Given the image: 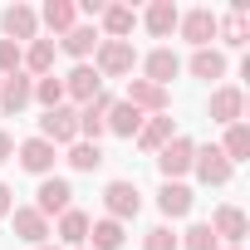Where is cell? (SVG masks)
Wrapping results in <instances>:
<instances>
[{
	"label": "cell",
	"instance_id": "cell-1",
	"mask_svg": "<svg viewBox=\"0 0 250 250\" xmlns=\"http://www.w3.org/2000/svg\"><path fill=\"white\" fill-rule=\"evenodd\" d=\"M133 64H138L133 40H103V44L93 49V69H98V79H123V74H133Z\"/></svg>",
	"mask_w": 250,
	"mask_h": 250
},
{
	"label": "cell",
	"instance_id": "cell-2",
	"mask_svg": "<svg viewBox=\"0 0 250 250\" xmlns=\"http://www.w3.org/2000/svg\"><path fill=\"white\" fill-rule=\"evenodd\" d=\"M40 138H44V143H54V147H74V143H79V113H74V108H64V103H59V108H49V113L40 118Z\"/></svg>",
	"mask_w": 250,
	"mask_h": 250
},
{
	"label": "cell",
	"instance_id": "cell-3",
	"mask_svg": "<svg viewBox=\"0 0 250 250\" xmlns=\"http://www.w3.org/2000/svg\"><path fill=\"white\" fill-rule=\"evenodd\" d=\"M103 206H108V221H118V226L128 221V216H138V211H143V191H138V182H123V177L108 182V187H103Z\"/></svg>",
	"mask_w": 250,
	"mask_h": 250
},
{
	"label": "cell",
	"instance_id": "cell-4",
	"mask_svg": "<svg viewBox=\"0 0 250 250\" xmlns=\"http://www.w3.org/2000/svg\"><path fill=\"white\" fill-rule=\"evenodd\" d=\"M191 157H196V143H191V138H172V143L157 152V172H162L167 182H177V177L191 172Z\"/></svg>",
	"mask_w": 250,
	"mask_h": 250
},
{
	"label": "cell",
	"instance_id": "cell-5",
	"mask_svg": "<svg viewBox=\"0 0 250 250\" xmlns=\"http://www.w3.org/2000/svg\"><path fill=\"white\" fill-rule=\"evenodd\" d=\"M69 201H74V187H69L64 177H44L40 191H35V211H40L44 221H49V216H64Z\"/></svg>",
	"mask_w": 250,
	"mask_h": 250
},
{
	"label": "cell",
	"instance_id": "cell-6",
	"mask_svg": "<svg viewBox=\"0 0 250 250\" xmlns=\"http://www.w3.org/2000/svg\"><path fill=\"white\" fill-rule=\"evenodd\" d=\"M108 108H113V98H108V93H93V98L79 108V143H98V138L108 133V123H103V118H108Z\"/></svg>",
	"mask_w": 250,
	"mask_h": 250
},
{
	"label": "cell",
	"instance_id": "cell-7",
	"mask_svg": "<svg viewBox=\"0 0 250 250\" xmlns=\"http://www.w3.org/2000/svg\"><path fill=\"white\" fill-rule=\"evenodd\" d=\"M30 103H35V79L25 69H15V74L0 79V108H5V113H25Z\"/></svg>",
	"mask_w": 250,
	"mask_h": 250
},
{
	"label": "cell",
	"instance_id": "cell-8",
	"mask_svg": "<svg viewBox=\"0 0 250 250\" xmlns=\"http://www.w3.org/2000/svg\"><path fill=\"white\" fill-rule=\"evenodd\" d=\"M123 103H133L143 118H152V113H167V88H157V83H147V79H128V93H123Z\"/></svg>",
	"mask_w": 250,
	"mask_h": 250
},
{
	"label": "cell",
	"instance_id": "cell-9",
	"mask_svg": "<svg viewBox=\"0 0 250 250\" xmlns=\"http://www.w3.org/2000/svg\"><path fill=\"white\" fill-rule=\"evenodd\" d=\"M15 152H20V167H25V172H35V177H49V172H54V162H59V147H54V143H44V138H25Z\"/></svg>",
	"mask_w": 250,
	"mask_h": 250
},
{
	"label": "cell",
	"instance_id": "cell-10",
	"mask_svg": "<svg viewBox=\"0 0 250 250\" xmlns=\"http://www.w3.org/2000/svg\"><path fill=\"white\" fill-rule=\"evenodd\" d=\"M191 172H196V177H201L206 187H226L235 167H230V162L221 157V147H196V157H191Z\"/></svg>",
	"mask_w": 250,
	"mask_h": 250
},
{
	"label": "cell",
	"instance_id": "cell-11",
	"mask_svg": "<svg viewBox=\"0 0 250 250\" xmlns=\"http://www.w3.org/2000/svg\"><path fill=\"white\" fill-rule=\"evenodd\" d=\"M245 230H250V221H245V211H240V206H216V216H211V235H216V240L240 245V240H245Z\"/></svg>",
	"mask_w": 250,
	"mask_h": 250
},
{
	"label": "cell",
	"instance_id": "cell-12",
	"mask_svg": "<svg viewBox=\"0 0 250 250\" xmlns=\"http://www.w3.org/2000/svg\"><path fill=\"white\" fill-rule=\"evenodd\" d=\"M216 20H221V15H211V10H187V15L177 20V30H182V40H187V44L206 49V44H211V35H216Z\"/></svg>",
	"mask_w": 250,
	"mask_h": 250
},
{
	"label": "cell",
	"instance_id": "cell-13",
	"mask_svg": "<svg viewBox=\"0 0 250 250\" xmlns=\"http://www.w3.org/2000/svg\"><path fill=\"white\" fill-rule=\"evenodd\" d=\"M93 93H103V79H98V69H93V64H74V69L64 74V98H79V103H88Z\"/></svg>",
	"mask_w": 250,
	"mask_h": 250
},
{
	"label": "cell",
	"instance_id": "cell-14",
	"mask_svg": "<svg viewBox=\"0 0 250 250\" xmlns=\"http://www.w3.org/2000/svg\"><path fill=\"white\" fill-rule=\"evenodd\" d=\"M172 138H177V128H172V118H167V113L143 118V128H138V147H143V152H162Z\"/></svg>",
	"mask_w": 250,
	"mask_h": 250
},
{
	"label": "cell",
	"instance_id": "cell-15",
	"mask_svg": "<svg viewBox=\"0 0 250 250\" xmlns=\"http://www.w3.org/2000/svg\"><path fill=\"white\" fill-rule=\"evenodd\" d=\"M0 30H5V40H35L40 35V15L30 10V5H10L5 15H0Z\"/></svg>",
	"mask_w": 250,
	"mask_h": 250
},
{
	"label": "cell",
	"instance_id": "cell-16",
	"mask_svg": "<svg viewBox=\"0 0 250 250\" xmlns=\"http://www.w3.org/2000/svg\"><path fill=\"white\" fill-rule=\"evenodd\" d=\"M240 113H245V93L235 88V83H226V88H216L211 93V123H240Z\"/></svg>",
	"mask_w": 250,
	"mask_h": 250
},
{
	"label": "cell",
	"instance_id": "cell-17",
	"mask_svg": "<svg viewBox=\"0 0 250 250\" xmlns=\"http://www.w3.org/2000/svg\"><path fill=\"white\" fill-rule=\"evenodd\" d=\"M143 69H147V74H143L147 83H157V88H167V83H172V79L182 74V59H177L172 49H152V54L143 59Z\"/></svg>",
	"mask_w": 250,
	"mask_h": 250
},
{
	"label": "cell",
	"instance_id": "cell-18",
	"mask_svg": "<svg viewBox=\"0 0 250 250\" xmlns=\"http://www.w3.org/2000/svg\"><path fill=\"white\" fill-rule=\"evenodd\" d=\"M10 221H15V235H20V240H30V245H44V240H49V221H44L35 206H15Z\"/></svg>",
	"mask_w": 250,
	"mask_h": 250
},
{
	"label": "cell",
	"instance_id": "cell-19",
	"mask_svg": "<svg viewBox=\"0 0 250 250\" xmlns=\"http://www.w3.org/2000/svg\"><path fill=\"white\" fill-rule=\"evenodd\" d=\"M98 44H103L98 25H74L69 35H59V49H64V54H74V59H88Z\"/></svg>",
	"mask_w": 250,
	"mask_h": 250
},
{
	"label": "cell",
	"instance_id": "cell-20",
	"mask_svg": "<svg viewBox=\"0 0 250 250\" xmlns=\"http://www.w3.org/2000/svg\"><path fill=\"white\" fill-rule=\"evenodd\" d=\"M20 69H25L30 79L54 74V40H30V49L20 54Z\"/></svg>",
	"mask_w": 250,
	"mask_h": 250
},
{
	"label": "cell",
	"instance_id": "cell-21",
	"mask_svg": "<svg viewBox=\"0 0 250 250\" xmlns=\"http://www.w3.org/2000/svg\"><path fill=\"white\" fill-rule=\"evenodd\" d=\"M108 133H118V138H138V128H143V113L133 108V103H123V98H113V108H108Z\"/></svg>",
	"mask_w": 250,
	"mask_h": 250
},
{
	"label": "cell",
	"instance_id": "cell-22",
	"mask_svg": "<svg viewBox=\"0 0 250 250\" xmlns=\"http://www.w3.org/2000/svg\"><path fill=\"white\" fill-rule=\"evenodd\" d=\"M177 20H182V10L172 5V0H152V5H147V15H143L147 35H157V40H167V35L177 30Z\"/></svg>",
	"mask_w": 250,
	"mask_h": 250
},
{
	"label": "cell",
	"instance_id": "cell-23",
	"mask_svg": "<svg viewBox=\"0 0 250 250\" xmlns=\"http://www.w3.org/2000/svg\"><path fill=\"white\" fill-rule=\"evenodd\" d=\"M216 35H221L230 49H240V44L250 40V15H245V0H235V10H230L226 20H216Z\"/></svg>",
	"mask_w": 250,
	"mask_h": 250
},
{
	"label": "cell",
	"instance_id": "cell-24",
	"mask_svg": "<svg viewBox=\"0 0 250 250\" xmlns=\"http://www.w3.org/2000/svg\"><path fill=\"white\" fill-rule=\"evenodd\" d=\"M191 201H196V196H191V187H182V182H162V191H157V206H162V216H172V221L187 216Z\"/></svg>",
	"mask_w": 250,
	"mask_h": 250
},
{
	"label": "cell",
	"instance_id": "cell-25",
	"mask_svg": "<svg viewBox=\"0 0 250 250\" xmlns=\"http://www.w3.org/2000/svg\"><path fill=\"white\" fill-rule=\"evenodd\" d=\"M103 35L108 40H128L133 35V25H138V15H133V5H103Z\"/></svg>",
	"mask_w": 250,
	"mask_h": 250
},
{
	"label": "cell",
	"instance_id": "cell-26",
	"mask_svg": "<svg viewBox=\"0 0 250 250\" xmlns=\"http://www.w3.org/2000/svg\"><path fill=\"white\" fill-rule=\"evenodd\" d=\"M40 20H44V25H49L54 35H69V30L79 25V10L69 5V0H49V5L40 10Z\"/></svg>",
	"mask_w": 250,
	"mask_h": 250
},
{
	"label": "cell",
	"instance_id": "cell-27",
	"mask_svg": "<svg viewBox=\"0 0 250 250\" xmlns=\"http://www.w3.org/2000/svg\"><path fill=\"white\" fill-rule=\"evenodd\" d=\"M221 157H226L230 167L250 157V128H245V123H230V128H226V147H221Z\"/></svg>",
	"mask_w": 250,
	"mask_h": 250
},
{
	"label": "cell",
	"instance_id": "cell-28",
	"mask_svg": "<svg viewBox=\"0 0 250 250\" xmlns=\"http://www.w3.org/2000/svg\"><path fill=\"white\" fill-rule=\"evenodd\" d=\"M191 74L206 79V83H211V79H226V54H221V49H196V54H191Z\"/></svg>",
	"mask_w": 250,
	"mask_h": 250
},
{
	"label": "cell",
	"instance_id": "cell-29",
	"mask_svg": "<svg viewBox=\"0 0 250 250\" xmlns=\"http://www.w3.org/2000/svg\"><path fill=\"white\" fill-rule=\"evenodd\" d=\"M88 226H93V221L69 206V211L59 216V240H64V245H83V240H88Z\"/></svg>",
	"mask_w": 250,
	"mask_h": 250
},
{
	"label": "cell",
	"instance_id": "cell-30",
	"mask_svg": "<svg viewBox=\"0 0 250 250\" xmlns=\"http://www.w3.org/2000/svg\"><path fill=\"white\" fill-rule=\"evenodd\" d=\"M103 162H108V157H103L98 143H74V147H69V167H74V172H93V167H103Z\"/></svg>",
	"mask_w": 250,
	"mask_h": 250
},
{
	"label": "cell",
	"instance_id": "cell-31",
	"mask_svg": "<svg viewBox=\"0 0 250 250\" xmlns=\"http://www.w3.org/2000/svg\"><path fill=\"white\" fill-rule=\"evenodd\" d=\"M88 240H93V250H118V245H123V226L103 216V221L88 226Z\"/></svg>",
	"mask_w": 250,
	"mask_h": 250
},
{
	"label": "cell",
	"instance_id": "cell-32",
	"mask_svg": "<svg viewBox=\"0 0 250 250\" xmlns=\"http://www.w3.org/2000/svg\"><path fill=\"white\" fill-rule=\"evenodd\" d=\"M177 245H182V250H221V240L211 235V226H206V221L187 226V235H177Z\"/></svg>",
	"mask_w": 250,
	"mask_h": 250
},
{
	"label": "cell",
	"instance_id": "cell-33",
	"mask_svg": "<svg viewBox=\"0 0 250 250\" xmlns=\"http://www.w3.org/2000/svg\"><path fill=\"white\" fill-rule=\"evenodd\" d=\"M35 98L44 103V113H49V108H59V103H64V79H54V74L35 79Z\"/></svg>",
	"mask_w": 250,
	"mask_h": 250
},
{
	"label": "cell",
	"instance_id": "cell-34",
	"mask_svg": "<svg viewBox=\"0 0 250 250\" xmlns=\"http://www.w3.org/2000/svg\"><path fill=\"white\" fill-rule=\"evenodd\" d=\"M143 250H182V245H177L172 226H152V230L143 235Z\"/></svg>",
	"mask_w": 250,
	"mask_h": 250
},
{
	"label": "cell",
	"instance_id": "cell-35",
	"mask_svg": "<svg viewBox=\"0 0 250 250\" xmlns=\"http://www.w3.org/2000/svg\"><path fill=\"white\" fill-rule=\"evenodd\" d=\"M15 69H20V44L15 40H0V79L15 74Z\"/></svg>",
	"mask_w": 250,
	"mask_h": 250
},
{
	"label": "cell",
	"instance_id": "cell-36",
	"mask_svg": "<svg viewBox=\"0 0 250 250\" xmlns=\"http://www.w3.org/2000/svg\"><path fill=\"white\" fill-rule=\"evenodd\" d=\"M10 211H15V191H10V187H5V182H0V221H5V216H10Z\"/></svg>",
	"mask_w": 250,
	"mask_h": 250
},
{
	"label": "cell",
	"instance_id": "cell-37",
	"mask_svg": "<svg viewBox=\"0 0 250 250\" xmlns=\"http://www.w3.org/2000/svg\"><path fill=\"white\" fill-rule=\"evenodd\" d=\"M10 157H15V138H10V133H0V162H10Z\"/></svg>",
	"mask_w": 250,
	"mask_h": 250
},
{
	"label": "cell",
	"instance_id": "cell-38",
	"mask_svg": "<svg viewBox=\"0 0 250 250\" xmlns=\"http://www.w3.org/2000/svg\"><path fill=\"white\" fill-rule=\"evenodd\" d=\"M35 250H54V245H35Z\"/></svg>",
	"mask_w": 250,
	"mask_h": 250
},
{
	"label": "cell",
	"instance_id": "cell-39",
	"mask_svg": "<svg viewBox=\"0 0 250 250\" xmlns=\"http://www.w3.org/2000/svg\"><path fill=\"white\" fill-rule=\"evenodd\" d=\"M226 250H240V245H226Z\"/></svg>",
	"mask_w": 250,
	"mask_h": 250
}]
</instances>
